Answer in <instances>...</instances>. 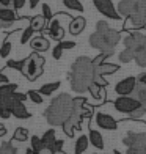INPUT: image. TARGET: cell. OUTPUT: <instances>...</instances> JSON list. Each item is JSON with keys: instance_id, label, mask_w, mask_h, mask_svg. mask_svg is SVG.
Here are the masks:
<instances>
[{"instance_id": "cell-1", "label": "cell", "mask_w": 146, "mask_h": 154, "mask_svg": "<svg viewBox=\"0 0 146 154\" xmlns=\"http://www.w3.org/2000/svg\"><path fill=\"white\" fill-rule=\"evenodd\" d=\"M69 82L71 88L75 93H85L88 91L90 85L94 82V66L93 60L88 57H79L71 66L69 72Z\"/></svg>"}, {"instance_id": "cell-2", "label": "cell", "mask_w": 146, "mask_h": 154, "mask_svg": "<svg viewBox=\"0 0 146 154\" xmlns=\"http://www.w3.org/2000/svg\"><path fill=\"white\" fill-rule=\"evenodd\" d=\"M121 41V33L112 29L105 20H99L96 24V32L90 36L88 43L91 47L97 49L101 52L115 54V47Z\"/></svg>"}, {"instance_id": "cell-3", "label": "cell", "mask_w": 146, "mask_h": 154, "mask_svg": "<svg viewBox=\"0 0 146 154\" xmlns=\"http://www.w3.org/2000/svg\"><path fill=\"white\" fill-rule=\"evenodd\" d=\"M72 104H74V97H71L68 93H61L57 97H53L44 112L47 123L52 126H63V123L71 116Z\"/></svg>"}, {"instance_id": "cell-4", "label": "cell", "mask_w": 146, "mask_h": 154, "mask_svg": "<svg viewBox=\"0 0 146 154\" xmlns=\"http://www.w3.org/2000/svg\"><path fill=\"white\" fill-rule=\"evenodd\" d=\"M93 115V107L87 106V99L85 97H74V104H72V112L71 116L63 123V132L68 137H72L74 132L80 129V123L83 118H88Z\"/></svg>"}, {"instance_id": "cell-5", "label": "cell", "mask_w": 146, "mask_h": 154, "mask_svg": "<svg viewBox=\"0 0 146 154\" xmlns=\"http://www.w3.org/2000/svg\"><path fill=\"white\" fill-rule=\"evenodd\" d=\"M127 154H146V132H130L123 138Z\"/></svg>"}, {"instance_id": "cell-6", "label": "cell", "mask_w": 146, "mask_h": 154, "mask_svg": "<svg viewBox=\"0 0 146 154\" xmlns=\"http://www.w3.org/2000/svg\"><path fill=\"white\" fill-rule=\"evenodd\" d=\"M44 58L41 57L38 52H33L30 57H27V63L22 74L27 77L29 80H36L38 77L43 74V66H44Z\"/></svg>"}, {"instance_id": "cell-7", "label": "cell", "mask_w": 146, "mask_h": 154, "mask_svg": "<svg viewBox=\"0 0 146 154\" xmlns=\"http://www.w3.org/2000/svg\"><path fill=\"white\" fill-rule=\"evenodd\" d=\"M146 27V0H137V8L134 14L127 17L124 29H143Z\"/></svg>"}, {"instance_id": "cell-8", "label": "cell", "mask_w": 146, "mask_h": 154, "mask_svg": "<svg viewBox=\"0 0 146 154\" xmlns=\"http://www.w3.org/2000/svg\"><path fill=\"white\" fill-rule=\"evenodd\" d=\"M124 47L130 49L135 55L146 51V32H132L123 39Z\"/></svg>"}, {"instance_id": "cell-9", "label": "cell", "mask_w": 146, "mask_h": 154, "mask_svg": "<svg viewBox=\"0 0 146 154\" xmlns=\"http://www.w3.org/2000/svg\"><path fill=\"white\" fill-rule=\"evenodd\" d=\"M113 107L120 112V113L130 115V113H134L135 110L141 109V102L134 96H120V97L115 99Z\"/></svg>"}, {"instance_id": "cell-10", "label": "cell", "mask_w": 146, "mask_h": 154, "mask_svg": "<svg viewBox=\"0 0 146 154\" xmlns=\"http://www.w3.org/2000/svg\"><path fill=\"white\" fill-rule=\"evenodd\" d=\"M93 3H94V6H96V10L99 11L101 14H104L105 17L113 19V20L121 19V14L118 13L116 6L113 5L112 0H93Z\"/></svg>"}, {"instance_id": "cell-11", "label": "cell", "mask_w": 146, "mask_h": 154, "mask_svg": "<svg viewBox=\"0 0 146 154\" xmlns=\"http://www.w3.org/2000/svg\"><path fill=\"white\" fill-rule=\"evenodd\" d=\"M138 85V80H137V77H126V79H123L120 80L115 85V93L118 96H132L135 91V88Z\"/></svg>"}, {"instance_id": "cell-12", "label": "cell", "mask_w": 146, "mask_h": 154, "mask_svg": "<svg viewBox=\"0 0 146 154\" xmlns=\"http://www.w3.org/2000/svg\"><path fill=\"white\" fill-rule=\"evenodd\" d=\"M60 16H53L50 20H49V27H47V33L49 36L55 41H63V36H65V29L60 25Z\"/></svg>"}, {"instance_id": "cell-13", "label": "cell", "mask_w": 146, "mask_h": 154, "mask_svg": "<svg viewBox=\"0 0 146 154\" xmlns=\"http://www.w3.org/2000/svg\"><path fill=\"white\" fill-rule=\"evenodd\" d=\"M96 124L104 131H116L118 129V121L113 116L104 113V112H97L96 113Z\"/></svg>"}, {"instance_id": "cell-14", "label": "cell", "mask_w": 146, "mask_h": 154, "mask_svg": "<svg viewBox=\"0 0 146 154\" xmlns=\"http://www.w3.org/2000/svg\"><path fill=\"white\" fill-rule=\"evenodd\" d=\"M135 8H137V0H121L116 6V10L121 14V17H130L134 14Z\"/></svg>"}, {"instance_id": "cell-15", "label": "cell", "mask_w": 146, "mask_h": 154, "mask_svg": "<svg viewBox=\"0 0 146 154\" xmlns=\"http://www.w3.org/2000/svg\"><path fill=\"white\" fill-rule=\"evenodd\" d=\"M0 20L5 22L6 25H11L17 20V16H16V10L14 8H10V6H2L0 5Z\"/></svg>"}, {"instance_id": "cell-16", "label": "cell", "mask_w": 146, "mask_h": 154, "mask_svg": "<svg viewBox=\"0 0 146 154\" xmlns=\"http://www.w3.org/2000/svg\"><path fill=\"white\" fill-rule=\"evenodd\" d=\"M94 66V65H93ZM118 69H120V66L115 65V63H107V61H104L101 63V65H97L94 66V75H108V74H113L116 72Z\"/></svg>"}, {"instance_id": "cell-17", "label": "cell", "mask_w": 146, "mask_h": 154, "mask_svg": "<svg viewBox=\"0 0 146 154\" xmlns=\"http://www.w3.org/2000/svg\"><path fill=\"white\" fill-rule=\"evenodd\" d=\"M30 47L33 49V52H46L49 47H50V43L44 38V36H35L30 41Z\"/></svg>"}, {"instance_id": "cell-18", "label": "cell", "mask_w": 146, "mask_h": 154, "mask_svg": "<svg viewBox=\"0 0 146 154\" xmlns=\"http://www.w3.org/2000/svg\"><path fill=\"white\" fill-rule=\"evenodd\" d=\"M88 138H90V143H91L96 149H104V137H102V134L99 131L90 128Z\"/></svg>"}, {"instance_id": "cell-19", "label": "cell", "mask_w": 146, "mask_h": 154, "mask_svg": "<svg viewBox=\"0 0 146 154\" xmlns=\"http://www.w3.org/2000/svg\"><path fill=\"white\" fill-rule=\"evenodd\" d=\"M85 25H87V20L83 17H74L71 24H69V32H71V35H80L85 30Z\"/></svg>"}, {"instance_id": "cell-20", "label": "cell", "mask_w": 146, "mask_h": 154, "mask_svg": "<svg viewBox=\"0 0 146 154\" xmlns=\"http://www.w3.org/2000/svg\"><path fill=\"white\" fill-rule=\"evenodd\" d=\"M11 113H13V116L19 118V120H29L30 118V112L27 110V107L24 106V102H20V101L11 109Z\"/></svg>"}, {"instance_id": "cell-21", "label": "cell", "mask_w": 146, "mask_h": 154, "mask_svg": "<svg viewBox=\"0 0 146 154\" xmlns=\"http://www.w3.org/2000/svg\"><path fill=\"white\" fill-rule=\"evenodd\" d=\"M88 145H90V138H88V135H80L77 140H75L74 152H75V154H83V152L88 149Z\"/></svg>"}, {"instance_id": "cell-22", "label": "cell", "mask_w": 146, "mask_h": 154, "mask_svg": "<svg viewBox=\"0 0 146 154\" xmlns=\"http://www.w3.org/2000/svg\"><path fill=\"white\" fill-rule=\"evenodd\" d=\"M46 24H47V20L43 14H39V16H35L30 19V27L35 30V32H43L46 29Z\"/></svg>"}, {"instance_id": "cell-23", "label": "cell", "mask_w": 146, "mask_h": 154, "mask_svg": "<svg viewBox=\"0 0 146 154\" xmlns=\"http://www.w3.org/2000/svg\"><path fill=\"white\" fill-rule=\"evenodd\" d=\"M132 96L137 97V99L141 102V107H143V110L146 112V85H141V83H138Z\"/></svg>"}, {"instance_id": "cell-24", "label": "cell", "mask_w": 146, "mask_h": 154, "mask_svg": "<svg viewBox=\"0 0 146 154\" xmlns=\"http://www.w3.org/2000/svg\"><path fill=\"white\" fill-rule=\"evenodd\" d=\"M88 91L91 93V96L94 97V99H105V91H104V87H101L99 83H96V82H93L91 85H90V88H88Z\"/></svg>"}, {"instance_id": "cell-25", "label": "cell", "mask_w": 146, "mask_h": 154, "mask_svg": "<svg viewBox=\"0 0 146 154\" xmlns=\"http://www.w3.org/2000/svg\"><path fill=\"white\" fill-rule=\"evenodd\" d=\"M61 83L60 82H50V83H46V85H43L39 88V93L43 96H50L52 93H55L57 90L60 88Z\"/></svg>"}, {"instance_id": "cell-26", "label": "cell", "mask_w": 146, "mask_h": 154, "mask_svg": "<svg viewBox=\"0 0 146 154\" xmlns=\"http://www.w3.org/2000/svg\"><path fill=\"white\" fill-rule=\"evenodd\" d=\"M41 140H43V143H44V148H49L55 140H57V135H55V131L53 129H49L44 132V135L41 137Z\"/></svg>"}, {"instance_id": "cell-27", "label": "cell", "mask_w": 146, "mask_h": 154, "mask_svg": "<svg viewBox=\"0 0 146 154\" xmlns=\"http://www.w3.org/2000/svg\"><path fill=\"white\" fill-rule=\"evenodd\" d=\"M63 5L66 6L68 10L79 11V13H82V11H83V5H82L80 0H63Z\"/></svg>"}, {"instance_id": "cell-28", "label": "cell", "mask_w": 146, "mask_h": 154, "mask_svg": "<svg viewBox=\"0 0 146 154\" xmlns=\"http://www.w3.org/2000/svg\"><path fill=\"white\" fill-rule=\"evenodd\" d=\"M118 58H120V61H121V63H129V61H132V60H135V54L132 52L130 49L124 47V51H123V52H120Z\"/></svg>"}, {"instance_id": "cell-29", "label": "cell", "mask_w": 146, "mask_h": 154, "mask_svg": "<svg viewBox=\"0 0 146 154\" xmlns=\"http://www.w3.org/2000/svg\"><path fill=\"white\" fill-rule=\"evenodd\" d=\"M27 138H29V129H25V128H17V129L14 131L13 140H16V142H25Z\"/></svg>"}, {"instance_id": "cell-30", "label": "cell", "mask_w": 146, "mask_h": 154, "mask_svg": "<svg viewBox=\"0 0 146 154\" xmlns=\"http://www.w3.org/2000/svg\"><path fill=\"white\" fill-rule=\"evenodd\" d=\"M0 154H19L11 142H3L0 145Z\"/></svg>"}, {"instance_id": "cell-31", "label": "cell", "mask_w": 146, "mask_h": 154, "mask_svg": "<svg viewBox=\"0 0 146 154\" xmlns=\"http://www.w3.org/2000/svg\"><path fill=\"white\" fill-rule=\"evenodd\" d=\"M25 63H27V58L25 60H10L8 63H6V66L13 68V69H17L19 72H22L24 68H25Z\"/></svg>"}, {"instance_id": "cell-32", "label": "cell", "mask_w": 146, "mask_h": 154, "mask_svg": "<svg viewBox=\"0 0 146 154\" xmlns=\"http://www.w3.org/2000/svg\"><path fill=\"white\" fill-rule=\"evenodd\" d=\"M11 49H13V46H11V41H10L8 38H5V41H3L2 47H0V57H2V58H6V57L10 55Z\"/></svg>"}, {"instance_id": "cell-33", "label": "cell", "mask_w": 146, "mask_h": 154, "mask_svg": "<svg viewBox=\"0 0 146 154\" xmlns=\"http://www.w3.org/2000/svg\"><path fill=\"white\" fill-rule=\"evenodd\" d=\"M32 149H33L35 152H38V154L44 149L43 140H41L39 137H36V135H33V137H32Z\"/></svg>"}, {"instance_id": "cell-34", "label": "cell", "mask_w": 146, "mask_h": 154, "mask_svg": "<svg viewBox=\"0 0 146 154\" xmlns=\"http://www.w3.org/2000/svg\"><path fill=\"white\" fill-rule=\"evenodd\" d=\"M27 96H29V99L35 104H43V101H44L43 94H41L39 91H36V90H30V91L27 93Z\"/></svg>"}, {"instance_id": "cell-35", "label": "cell", "mask_w": 146, "mask_h": 154, "mask_svg": "<svg viewBox=\"0 0 146 154\" xmlns=\"http://www.w3.org/2000/svg\"><path fill=\"white\" fill-rule=\"evenodd\" d=\"M33 33H35V30L29 25V27H27V29L22 32V36H20V44H25V43H29V41H32Z\"/></svg>"}, {"instance_id": "cell-36", "label": "cell", "mask_w": 146, "mask_h": 154, "mask_svg": "<svg viewBox=\"0 0 146 154\" xmlns=\"http://www.w3.org/2000/svg\"><path fill=\"white\" fill-rule=\"evenodd\" d=\"M17 90L16 83H3L0 85V94H8V93H14Z\"/></svg>"}, {"instance_id": "cell-37", "label": "cell", "mask_w": 146, "mask_h": 154, "mask_svg": "<svg viewBox=\"0 0 146 154\" xmlns=\"http://www.w3.org/2000/svg\"><path fill=\"white\" fill-rule=\"evenodd\" d=\"M63 145H65V142H63V140H55V142L50 145V146H49V148L47 149H50V152L52 154H55V152H60V151H63Z\"/></svg>"}, {"instance_id": "cell-38", "label": "cell", "mask_w": 146, "mask_h": 154, "mask_svg": "<svg viewBox=\"0 0 146 154\" xmlns=\"http://www.w3.org/2000/svg\"><path fill=\"white\" fill-rule=\"evenodd\" d=\"M112 55H113V54H108V52H101L99 55H97V57H94V58H93V65H94V66L101 65V63H104V61H105L108 57H112Z\"/></svg>"}, {"instance_id": "cell-39", "label": "cell", "mask_w": 146, "mask_h": 154, "mask_svg": "<svg viewBox=\"0 0 146 154\" xmlns=\"http://www.w3.org/2000/svg\"><path fill=\"white\" fill-rule=\"evenodd\" d=\"M135 63H137L140 68H146V51L135 55Z\"/></svg>"}, {"instance_id": "cell-40", "label": "cell", "mask_w": 146, "mask_h": 154, "mask_svg": "<svg viewBox=\"0 0 146 154\" xmlns=\"http://www.w3.org/2000/svg\"><path fill=\"white\" fill-rule=\"evenodd\" d=\"M146 115V112L143 110V107L141 109H138V110H135L134 112V113H130L129 115V118H130V120H141V118Z\"/></svg>"}, {"instance_id": "cell-41", "label": "cell", "mask_w": 146, "mask_h": 154, "mask_svg": "<svg viewBox=\"0 0 146 154\" xmlns=\"http://www.w3.org/2000/svg\"><path fill=\"white\" fill-rule=\"evenodd\" d=\"M61 55H63V47H61L60 44H57V46L53 47V51H52V57H53L55 60H60Z\"/></svg>"}, {"instance_id": "cell-42", "label": "cell", "mask_w": 146, "mask_h": 154, "mask_svg": "<svg viewBox=\"0 0 146 154\" xmlns=\"http://www.w3.org/2000/svg\"><path fill=\"white\" fill-rule=\"evenodd\" d=\"M43 16L46 17L47 22L53 17V16H52V10H50V6H49L47 3H44V5H43Z\"/></svg>"}, {"instance_id": "cell-43", "label": "cell", "mask_w": 146, "mask_h": 154, "mask_svg": "<svg viewBox=\"0 0 146 154\" xmlns=\"http://www.w3.org/2000/svg\"><path fill=\"white\" fill-rule=\"evenodd\" d=\"M58 44L63 47V51H69V49H74V47H75L74 41H60Z\"/></svg>"}, {"instance_id": "cell-44", "label": "cell", "mask_w": 146, "mask_h": 154, "mask_svg": "<svg viewBox=\"0 0 146 154\" xmlns=\"http://www.w3.org/2000/svg\"><path fill=\"white\" fill-rule=\"evenodd\" d=\"M25 2H27V0H13V8H14L16 11L17 10H22L24 6H25Z\"/></svg>"}, {"instance_id": "cell-45", "label": "cell", "mask_w": 146, "mask_h": 154, "mask_svg": "<svg viewBox=\"0 0 146 154\" xmlns=\"http://www.w3.org/2000/svg\"><path fill=\"white\" fill-rule=\"evenodd\" d=\"M10 116H13L10 109H0V118H2V120H8Z\"/></svg>"}, {"instance_id": "cell-46", "label": "cell", "mask_w": 146, "mask_h": 154, "mask_svg": "<svg viewBox=\"0 0 146 154\" xmlns=\"http://www.w3.org/2000/svg\"><path fill=\"white\" fill-rule=\"evenodd\" d=\"M137 80H138V83H141V85H146V72H143V74L138 75Z\"/></svg>"}, {"instance_id": "cell-47", "label": "cell", "mask_w": 146, "mask_h": 154, "mask_svg": "<svg viewBox=\"0 0 146 154\" xmlns=\"http://www.w3.org/2000/svg\"><path fill=\"white\" fill-rule=\"evenodd\" d=\"M38 3H39V0H29V5H30V8H32V10L36 8Z\"/></svg>"}, {"instance_id": "cell-48", "label": "cell", "mask_w": 146, "mask_h": 154, "mask_svg": "<svg viewBox=\"0 0 146 154\" xmlns=\"http://www.w3.org/2000/svg\"><path fill=\"white\" fill-rule=\"evenodd\" d=\"M2 83H8V77L0 72V85H2Z\"/></svg>"}, {"instance_id": "cell-49", "label": "cell", "mask_w": 146, "mask_h": 154, "mask_svg": "<svg viewBox=\"0 0 146 154\" xmlns=\"http://www.w3.org/2000/svg\"><path fill=\"white\" fill-rule=\"evenodd\" d=\"M0 5L2 6H10V5H13V0H0Z\"/></svg>"}, {"instance_id": "cell-50", "label": "cell", "mask_w": 146, "mask_h": 154, "mask_svg": "<svg viewBox=\"0 0 146 154\" xmlns=\"http://www.w3.org/2000/svg\"><path fill=\"white\" fill-rule=\"evenodd\" d=\"M5 134H6V128L3 124H0V137H3Z\"/></svg>"}, {"instance_id": "cell-51", "label": "cell", "mask_w": 146, "mask_h": 154, "mask_svg": "<svg viewBox=\"0 0 146 154\" xmlns=\"http://www.w3.org/2000/svg\"><path fill=\"white\" fill-rule=\"evenodd\" d=\"M39 154H52V152H50V149H47V148H44V149L41 151Z\"/></svg>"}, {"instance_id": "cell-52", "label": "cell", "mask_w": 146, "mask_h": 154, "mask_svg": "<svg viewBox=\"0 0 146 154\" xmlns=\"http://www.w3.org/2000/svg\"><path fill=\"white\" fill-rule=\"evenodd\" d=\"M25 154H38V152H35V151H33L32 148H29V149L25 151Z\"/></svg>"}, {"instance_id": "cell-53", "label": "cell", "mask_w": 146, "mask_h": 154, "mask_svg": "<svg viewBox=\"0 0 146 154\" xmlns=\"http://www.w3.org/2000/svg\"><path fill=\"white\" fill-rule=\"evenodd\" d=\"M5 27H8V25H6L5 22H2V20H0V30H2V29H5Z\"/></svg>"}, {"instance_id": "cell-54", "label": "cell", "mask_w": 146, "mask_h": 154, "mask_svg": "<svg viewBox=\"0 0 146 154\" xmlns=\"http://www.w3.org/2000/svg\"><path fill=\"white\" fill-rule=\"evenodd\" d=\"M55 154H66L65 151H60V152H55Z\"/></svg>"}, {"instance_id": "cell-55", "label": "cell", "mask_w": 146, "mask_h": 154, "mask_svg": "<svg viewBox=\"0 0 146 154\" xmlns=\"http://www.w3.org/2000/svg\"><path fill=\"white\" fill-rule=\"evenodd\" d=\"M113 154H121V152H120V151H116V149H115V151H113Z\"/></svg>"}, {"instance_id": "cell-56", "label": "cell", "mask_w": 146, "mask_h": 154, "mask_svg": "<svg viewBox=\"0 0 146 154\" xmlns=\"http://www.w3.org/2000/svg\"><path fill=\"white\" fill-rule=\"evenodd\" d=\"M0 109H2V106H0Z\"/></svg>"}, {"instance_id": "cell-57", "label": "cell", "mask_w": 146, "mask_h": 154, "mask_svg": "<svg viewBox=\"0 0 146 154\" xmlns=\"http://www.w3.org/2000/svg\"><path fill=\"white\" fill-rule=\"evenodd\" d=\"M94 154H97V152H94Z\"/></svg>"}]
</instances>
